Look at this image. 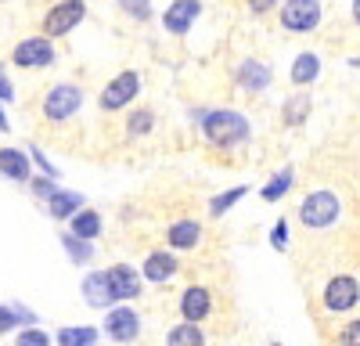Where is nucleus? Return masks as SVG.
Returning <instances> with one entry per match:
<instances>
[{
	"instance_id": "8",
	"label": "nucleus",
	"mask_w": 360,
	"mask_h": 346,
	"mask_svg": "<svg viewBox=\"0 0 360 346\" xmlns=\"http://www.w3.org/2000/svg\"><path fill=\"white\" fill-rule=\"evenodd\" d=\"M137 91H141L137 72H119V76L105 86V94H101V108H108V112L123 108V105H130V101L137 98Z\"/></svg>"
},
{
	"instance_id": "33",
	"label": "nucleus",
	"mask_w": 360,
	"mask_h": 346,
	"mask_svg": "<svg viewBox=\"0 0 360 346\" xmlns=\"http://www.w3.org/2000/svg\"><path fill=\"white\" fill-rule=\"evenodd\" d=\"M33 195H40V198H47V202H51V198L58 195V188H54L51 181H33Z\"/></svg>"
},
{
	"instance_id": "20",
	"label": "nucleus",
	"mask_w": 360,
	"mask_h": 346,
	"mask_svg": "<svg viewBox=\"0 0 360 346\" xmlns=\"http://www.w3.org/2000/svg\"><path fill=\"white\" fill-rule=\"evenodd\" d=\"M0 169H4V177H11V181H25L29 177V159L15 148H4L0 152Z\"/></svg>"
},
{
	"instance_id": "35",
	"label": "nucleus",
	"mask_w": 360,
	"mask_h": 346,
	"mask_svg": "<svg viewBox=\"0 0 360 346\" xmlns=\"http://www.w3.org/2000/svg\"><path fill=\"white\" fill-rule=\"evenodd\" d=\"M278 4V0H249V8L256 11V15H263V11H270V8H274Z\"/></svg>"
},
{
	"instance_id": "17",
	"label": "nucleus",
	"mask_w": 360,
	"mask_h": 346,
	"mask_svg": "<svg viewBox=\"0 0 360 346\" xmlns=\"http://www.w3.org/2000/svg\"><path fill=\"white\" fill-rule=\"evenodd\" d=\"M69 231H72L76 238L90 242V238H98V235H101V217H98L94 210H83V213H76V217H72Z\"/></svg>"
},
{
	"instance_id": "18",
	"label": "nucleus",
	"mask_w": 360,
	"mask_h": 346,
	"mask_svg": "<svg viewBox=\"0 0 360 346\" xmlns=\"http://www.w3.org/2000/svg\"><path fill=\"white\" fill-rule=\"evenodd\" d=\"M54 339H58V346H94L98 328L94 325H69V328L58 332Z\"/></svg>"
},
{
	"instance_id": "9",
	"label": "nucleus",
	"mask_w": 360,
	"mask_h": 346,
	"mask_svg": "<svg viewBox=\"0 0 360 346\" xmlns=\"http://www.w3.org/2000/svg\"><path fill=\"white\" fill-rule=\"evenodd\" d=\"M137 328H141L137 314L127 310V307L108 310V317H105V332H108L115 342H134V339H137Z\"/></svg>"
},
{
	"instance_id": "13",
	"label": "nucleus",
	"mask_w": 360,
	"mask_h": 346,
	"mask_svg": "<svg viewBox=\"0 0 360 346\" xmlns=\"http://www.w3.org/2000/svg\"><path fill=\"white\" fill-rule=\"evenodd\" d=\"M108 281H112L115 300H134V296H141V278H137V271H134L130 264L108 267Z\"/></svg>"
},
{
	"instance_id": "7",
	"label": "nucleus",
	"mask_w": 360,
	"mask_h": 346,
	"mask_svg": "<svg viewBox=\"0 0 360 346\" xmlns=\"http://www.w3.org/2000/svg\"><path fill=\"white\" fill-rule=\"evenodd\" d=\"M11 62L15 65H22V69H40V65H51L54 62V47H51V40L47 37H29V40H22L18 47H15V54H11Z\"/></svg>"
},
{
	"instance_id": "15",
	"label": "nucleus",
	"mask_w": 360,
	"mask_h": 346,
	"mask_svg": "<svg viewBox=\"0 0 360 346\" xmlns=\"http://www.w3.org/2000/svg\"><path fill=\"white\" fill-rule=\"evenodd\" d=\"M234 76H238V83H242L245 91H263V86L270 83V69L263 62H242Z\"/></svg>"
},
{
	"instance_id": "14",
	"label": "nucleus",
	"mask_w": 360,
	"mask_h": 346,
	"mask_svg": "<svg viewBox=\"0 0 360 346\" xmlns=\"http://www.w3.org/2000/svg\"><path fill=\"white\" fill-rule=\"evenodd\" d=\"M76 213H83V195L79 191H58L51 198V217L54 220H72Z\"/></svg>"
},
{
	"instance_id": "21",
	"label": "nucleus",
	"mask_w": 360,
	"mask_h": 346,
	"mask_svg": "<svg viewBox=\"0 0 360 346\" xmlns=\"http://www.w3.org/2000/svg\"><path fill=\"white\" fill-rule=\"evenodd\" d=\"M198 220H180V224H173L169 227V245L173 249H191L195 242H198Z\"/></svg>"
},
{
	"instance_id": "10",
	"label": "nucleus",
	"mask_w": 360,
	"mask_h": 346,
	"mask_svg": "<svg viewBox=\"0 0 360 346\" xmlns=\"http://www.w3.org/2000/svg\"><path fill=\"white\" fill-rule=\"evenodd\" d=\"M198 11H202L198 0H173L169 11L162 15V25L169 29V33H188L191 22L198 18Z\"/></svg>"
},
{
	"instance_id": "31",
	"label": "nucleus",
	"mask_w": 360,
	"mask_h": 346,
	"mask_svg": "<svg viewBox=\"0 0 360 346\" xmlns=\"http://www.w3.org/2000/svg\"><path fill=\"white\" fill-rule=\"evenodd\" d=\"M285 242H288V220H278L274 231H270V245H274L278 252H285Z\"/></svg>"
},
{
	"instance_id": "30",
	"label": "nucleus",
	"mask_w": 360,
	"mask_h": 346,
	"mask_svg": "<svg viewBox=\"0 0 360 346\" xmlns=\"http://www.w3.org/2000/svg\"><path fill=\"white\" fill-rule=\"evenodd\" d=\"M152 127H155V115H152V112H134V115H130V134H134V137L148 134Z\"/></svg>"
},
{
	"instance_id": "12",
	"label": "nucleus",
	"mask_w": 360,
	"mask_h": 346,
	"mask_svg": "<svg viewBox=\"0 0 360 346\" xmlns=\"http://www.w3.org/2000/svg\"><path fill=\"white\" fill-rule=\"evenodd\" d=\"M83 300L90 307H108V303H119L115 293H112V281H108V271H94L83 278Z\"/></svg>"
},
{
	"instance_id": "16",
	"label": "nucleus",
	"mask_w": 360,
	"mask_h": 346,
	"mask_svg": "<svg viewBox=\"0 0 360 346\" xmlns=\"http://www.w3.org/2000/svg\"><path fill=\"white\" fill-rule=\"evenodd\" d=\"M176 271V256L173 252H152L144 260V278L148 281H166Z\"/></svg>"
},
{
	"instance_id": "5",
	"label": "nucleus",
	"mask_w": 360,
	"mask_h": 346,
	"mask_svg": "<svg viewBox=\"0 0 360 346\" xmlns=\"http://www.w3.org/2000/svg\"><path fill=\"white\" fill-rule=\"evenodd\" d=\"M356 300H360V281H356V278H349V274L332 278V281H328V288H324V307L332 310V314L353 310V307H356Z\"/></svg>"
},
{
	"instance_id": "19",
	"label": "nucleus",
	"mask_w": 360,
	"mask_h": 346,
	"mask_svg": "<svg viewBox=\"0 0 360 346\" xmlns=\"http://www.w3.org/2000/svg\"><path fill=\"white\" fill-rule=\"evenodd\" d=\"M317 72H321V62H317V54H299L295 62H292V83H299V86H307V83H314L317 79Z\"/></svg>"
},
{
	"instance_id": "23",
	"label": "nucleus",
	"mask_w": 360,
	"mask_h": 346,
	"mask_svg": "<svg viewBox=\"0 0 360 346\" xmlns=\"http://www.w3.org/2000/svg\"><path fill=\"white\" fill-rule=\"evenodd\" d=\"M292 177H295L292 169H281V173H278V177L270 181V184H263V202H278V198L292 188Z\"/></svg>"
},
{
	"instance_id": "11",
	"label": "nucleus",
	"mask_w": 360,
	"mask_h": 346,
	"mask_svg": "<svg viewBox=\"0 0 360 346\" xmlns=\"http://www.w3.org/2000/svg\"><path fill=\"white\" fill-rule=\"evenodd\" d=\"M209 310H213V296H209V288L191 285L184 293V300H180V314H184V321L198 325L202 317H209Z\"/></svg>"
},
{
	"instance_id": "22",
	"label": "nucleus",
	"mask_w": 360,
	"mask_h": 346,
	"mask_svg": "<svg viewBox=\"0 0 360 346\" xmlns=\"http://www.w3.org/2000/svg\"><path fill=\"white\" fill-rule=\"evenodd\" d=\"M166 346H205V335H202V328H198V325L184 321V325L169 328V335H166Z\"/></svg>"
},
{
	"instance_id": "26",
	"label": "nucleus",
	"mask_w": 360,
	"mask_h": 346,
	"mask_svg": "<svg viewBox=\"0 0 360 346\" xmlns=\"http://www.w3.org/2000/svg\"><path fill=\"white\" fill-rule=\"evenodd\" d=\"M119 8H123L130 18H137V22L152 18V0H119Z\"/></svg>"
},
{
	"instance_id": "6",
	"label": "nucleus",
	"mask_w": 360,
	"mask_h": 346,
	"mask_svg": "<svg viewBox=\"0 0 360 346\" xmlns=\"http://www.w3.org/2000/svg\"><path fill=\"white\" fill-rule=\"evenodd\" d=\"M317 22H321L317 0H288V4L281 8V25L292 29V33H310Z\"/></svg>"
},
{
	"instance_id": "32",
	"label": "nucleus",
	"mask_w": 360,
	"mask_h": 346,
	"mask_svg": "<svg viewBox=\"0 0 360 346\" xmlns=\"http://www.w3.org/2000/svg\"><path fill=\"white\" fill-rule=\"evenodd\" d=\"M339 346H360V321H353L339 332Z\"/></svg>"
},
{
	"instance_id": "4",
	"label": "nucleus",
	"mask_w": 360,
	"mask_h": 346,
	"mask_svg": "<svg viewBox=\"0 0 360 346\" xmlns=\"http://www.w3.org/2000/svg\"><path fill=\"white\" fill-rule=\"evenodd\" d=\"M79 101H83L79 86H72V83H62V86H54V91L44 98V115H47L51 123H62V120H69V115H76Z\"/></svg>"
},
{
	"instance_id": "27",
	"label": "nucleus",
	"mask_w": 360,
	"mask_h": 346,
	"mask_svg": "<svg viewBox=\"0 0 360 346\" xmlns=\"http://www.w3.org/2000/svg\"><path fill=\"white\" fill-rule=\"evenodd\" d=\"M18 321H33V314H29V310H22V307H4V310H0V328H15Z\"/></svg>"
},
{
	"instance_id": "3",
	"label": "nucleus",
	"mask_w": 360,
	"mask_h": 346,
	"mask_svg": "<svg viewBox=\"0 0 360 346\" xmlns=\"http://www.w3.org/2000/svg\"><path fill=\"white\" fill-rule=\"evenodd\" d=\"M86 8H83V0H62V4H54L44 18V33L47 37H65L72 33V29L83 22Z\"/></svg>"
},
{
	"instance_id": "2",
	"label": "nucleus",
	"mask_w": 360,
	"mask_h": 346,
	"mask_svg": "<svg viewBox=\"0 0 360 346\" xmlns=\"http://www.w3.org/2000/svg\"><path fill=\"white\" fill-rule=\"evenodd\" d=\"M335 217H339V198L332 191H310L303 210H299V220L307 227H328L335 224Z\"/></svg>"
},
{
	"instance_id": "28",
	"label": "nucleus",
	"mask_w": 360,
	"mask_h": 346,
	"mask_svg": "<svg viewBox=\"0 0 360 346\" xmlns=\"http://www.w3.org/2000/svg\"><path fill=\"white\" fill-rule=\"evenodd\" d=\"M307 108H310L307 98H292V101L285 105V123H288V127H292V123H303V120H307Z\"/></svg>"
},
{
	"instance_id": "25",
	"label": "nucleus",
	"mask_w": 360,
	"mask_h": 346,
	"mask_svg": "<svg viewBox=\"0 0 360 346\" xmlns=\"http://www.w3.org/2000/svg\"><path fill=\"white\" fill-rule=\"evenodd\" d=\"M62 245L69 249V256L76 260V264H86V260H90V242H83V238H76V235H72V231H69V235H62Z\"/></svg>"
},
{
	"instance_id": "36",
	"label": "nucleus",
	"mask_w": 360,
	"mask_h": 346,
	"mask_svg": "<svg viewBox=\"0 0 360 346\" xmlns=\"http://www.w3.org/2000/svg\"><path fill=\"white\" fill-rule=\"evenodd\" d=\"M0 98H4V105H8L11 98H15V91H11V83H8V76L0 79Z\"/></svg>"
},
{
	"instance_id": "1",
	"label": "nucleus",
	"mask_w": 360,
	"mask_h": 346,
	"mask_svg": "<svg viewBox=\"0 0 360 346\" xmlns=\"http://www.w3.org/2000/svg\"><path fill=\"white\" fill-rule=\"evenodd\" d=\"M202 134L217 148H231V144H242L249 137V123H245V115L220 108V112H209L202 120Z\"/></svg>"
},
{
	"instance_id": "37",
	"label": "nucleus",
	"mask_w": 360,
	"mask_h": 346,
	"mask_svg": "<svg viewBox=\"0 0 360 346\" xmlns=\"http://www.w3.org/2000/svg\"><path fill=\"white\" fill-rule=\"evenodd\" d=\"M353 18H356V25H360V0H353Z\"/></svg>"
},
{
	"instance_id": "24",
	"label": "nucleus",
	"mask_w": 360,
	"mask_h": 346,
	"mask_svg": "<svg viewBox=\"0 0 360 346\" xmlns=\"http://www.w3.org/2000/svg\"><path fill=\"white\" fill-rule=\"evenodd\" d=\"M245 191H249L245 184H238V188H231V191H224L220 198H213V202H209V217H224V213H227V210H231V206H234V202H238V198H242Z\"/></svg>"
},
{
	"instance_id": "29",
	"label": "nucleus",
	"mask_w": 360,
	"mask_h": 346,
	"mask_svg": "<svg viewBox=\"0 0 360 346\" xmlns=\"http://www.w3.org/2000/svg\"><path fill=\"white\" fill-rule=\"evenodd\" d=\"M15 346H51V335H47L44 328H25V332L15 339Z\"/></svg>"
},
{
	"instance_id": "34",
	"label": "nucleus",
	"mask_w": 360,
	"mask_h": 346,
	"mask_svg": "<svg viewBox=\"0 0 360 346\" xmlns=\"http://www.w3.org/2000/svg\"><path fill=\"white\" fill-rule=\"evenodd\" d=\"M33 159H37V166H40V169H44V173H47V177H58V166H51V162H47V155H44V152H33Z\"/></svg>"
}]
</instances>
